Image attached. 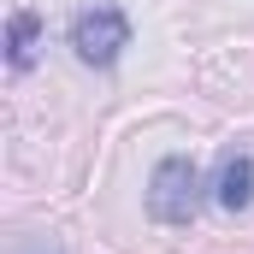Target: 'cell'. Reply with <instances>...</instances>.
Instances as JSON below:
<instances>
[{"label": "cell", "mask_w": 254, "mask_h": 254, "mask_svg": "<svg viewBox=\"0 0 254 254\" xmlns=\"http://www.w3.org/2000/svg\"><path fill=\"white\" fill-rule=\"evenodd\" d=\"M18 254H60V249H48V243H18Z\"/></svg>", "instance_id": "5b68a950"}, {"label": "cell", "mask_w": 254, "mask_h": 254, "mask_svg": "<svg viewBox=\"0 0 254 254\" xmlns=\"http://www.w3.org/2000/svg\"><path fill=\"white\" fill-rule=\"evenodd\" d=\"M148 213L160 225H195V213H201V172H195V160L166 154L154 166V178H148Z\"/></svg>", "instance_id": "7a4b0ae2"}, {"label": "cell", "mask_w": 254, "mask_h": 254, "mask_svg": "<svg viewBox=\"0 0 254 254\" xmlns=\"http://www.w3.org/2000/svg\"><path fill=\"white\" fill-rule=\"evenodd\" d=\"M213 201L225 207V213H249L254 201V154H225V166H219V178H213Z\"/></svg>", "instance_id": "3957f363"}, {"label": "cell", "mask_w": 254, "mask_h": 254, "mask_svg": "<svg viewBox=\"0 0 254 254\" xmlns=\"http://www.w3.org/2000/svg\"><path fill=\"white\" fill-rule=\"evenodd\" d=\"M36 48H42V18H36L30 6H18V12L6 18V65H12V71H30V65H36Z\"/></svg>", "instance_id": "277c9868"}, {"label": "cell", "mask_w": 254, "mask_h": 254, "mask_svg": "<svg viewBox=\"0 0 254 254\" xmlns=\"http://www.w3.org/2000/svg\"><path fill=\"white\" fill-rule=\"evenodd\" d=\"M65 42H71L77 60L95 65V71L119 65V54L130 48V18H125V6H119V0H89V6H77Z\"/></svg>", "instance_id": "6da1fadb"}]
</instances>
